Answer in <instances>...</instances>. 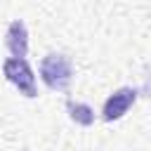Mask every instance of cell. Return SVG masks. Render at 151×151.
<instances>
[{
    "label": "cell",
    "instance_id": "cell-1",
    "mask_svg": "<svg viewBox=\"0 0 151 151\" xmlns=\"http://www.w3.org/2000/svg\"><path fill=\"white\" fill-rule=\"evenodd\" d=\"M40 80L52 92H66L73 83V61L61 52H50L38 64Z\"/></svg>",
    "mask_w": 151,
    "mask_h": 151
},
{
    "label": "cell",
    "instance_id": "cell-3",
    "mask_svg": "<svg viewBox=\"0 0 151 151\" xmlns=\"http://www.w3.org/2000/svg\"><path fill=\"white\" fill-rule=\"evenodd\" d=\"M137 97H139V92H137L134 87H127V85L113 90V92L106 97L104 106H101V118H104L106 123H116V120L125 118V113L137 104Z\"/></svg>",
    "mask_w": 151,
    "mask_h": 151
},
{
    "label": "cell",
    "instance_id": "cell-2",
    "mask_svg": "<svg viewBox=\"0 0 151 151\" xmlns=\"http://www.w3.org/2000/svg\"><path fill=\"white\" fill-rule=\"evenodd\" d=\"M2 76L9 85L17 87V92L26 99L38 97V83H35V71L31 68L28 59L24 57H7L2 61Z\"/></svg>",
    "mask_w": 151,
    "mask_h": 151
},
{
    "label": "cell",
    "instance_id": "cell-6",
    "mask_svg": "<svg viewBox=\"0 0 151 151\" xmlns=\"http://www.w3.org/2000/svg\"><path fill=\"white\" fill-rule=\"evenodd\" d=\"M24 151H28V149H24Z\"/></svg>",
    "mask_w": 151,
    "mask_h": 151
},
{
    "label": "cell",
    "instance_id": "cell-5",
    "mask_svg": "<svg viewBox=\"0 0 151 151\" xmlns=\"http://www.w3.org/2000/svg\"><path fill=\"white\" fill-rule=\"evenodd\" d=\"M64 109H66L71 123H76V125H80V127H90V125H94V118H97V116H94V109H92L90 104H85V101H76V99H66Z\"/></svg>",
    "mask_w": 151,
    "mask_h": 151
},
{
    "label": "cell",
    "instance_id": "cell-4",
    "mask_svg": "<svg viewBox=\"0 0 151 151\" xmlns=\"http://www.w3.org/2000/svg\"><path fill=\"white\" fill-rule=\"evenodd\" d=\"M28 45H31V35H28V26L24 19H12L7 24L5 31V50L12 57H24L28 54Z\"/></svg>",
    "mask_w": 151,
    "mask_h": 151
}]
</instances>
